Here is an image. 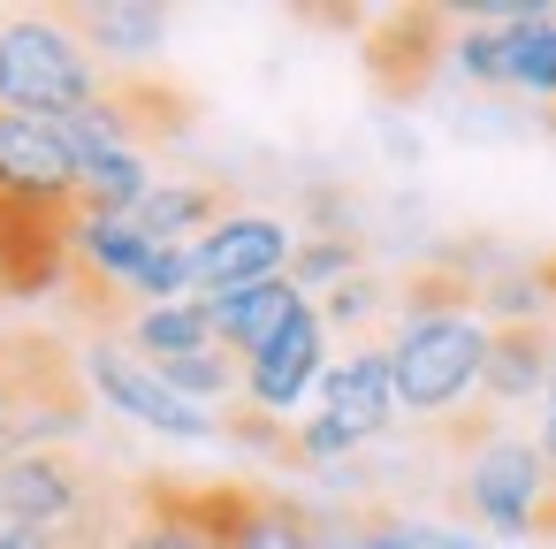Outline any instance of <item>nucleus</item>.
Masks as SVG:
<instances>
[{
	"mask_svg": "<svg viewBox=\"0 0 556 549\" xmlns=\"http://www.w3.org/2000/svg\"><path fill=\"white\" fill-rule=\"evenodd\" d=\"M488 344H495V328L480 321L472 283H457V275H412L396 290V321L381 328L404 420H457L480 397Z\"/></svg>",
	"mask_w": 556,
	"mask_h": 549,
	"instance_id": "obj_1",
	"label": "nucleus"
},
{
	"mask_svg": "<svg viewBox=\"0 0 556 549\" xmlns=\"http://www.w3.org/2000/svg\"><path fill=\"white\" fill-rule=\"evenodd\" d=\"M100 100H108V62L77 39L70 16L31 9V16L0 24V108H9V115L77 123Z\"/></svg>",
	"mask_w": 556,
	"mask_h": 549,
	"instance_id": "obj_2",
	"label": "nucleus"
},
{
	"mask_svg": "<svg viewBox=\"0 0 556 549\" xmlns=\"http://www.w3.org/2000/svg\"><path fill=\"white\" fill-rule=\"evenodd\" d=\"M396 374H389V351H381V336L374 344H351L328 374H320V397H313V412L290 427V458L298 465H343L351 450H366V442H381L389 427H396Z\"/></svg>",
	"mask_w": 556,
	"mask_h": 549,
	"instance_id": "obj_3",
	"label": "nucleus"
},
{
	"mask_svg": "<svg viewBox=\"0 0 556 549\" xmlns=\"http://www.w3.org/2000/svg\"><path fill=\"white\" fill-rule=\"evenodd\" d=\"M457 503L503 534V541H526V534H556V473L541 458L533 435H510V427H488L465 442V481H457Z\"/></svg>",
	"mask_w": 556,
	"mask_h": 549,
	"instance_id": "obj_4",
	"label": "nucleus"
},
{
	"mask_svg": "<svg viewBox=\"0 0 556 549\" xmlns=\"http://www.w3.org/2000/svg\"><path fill=\"white\" fill-rule=\"evenodd\" d=\"M77 366H85V389H92L100 404H115L123 420L153 427V435H168V442H214V435H229V420H222V412H206V404L176 397V389L161 382V366H146V359H138L123 336H108V328L77 351Z\"/></svg>",
	"mask_w": 556,
	"mask_h": 549,
	"instance_id": "obj_5",
	"label": "nucleus"
},
{
	"mask_svg": "<svg viewBox=\"0 0 556 549\" xmlns=\"http://www.w3.org/2000/svg\"><path fill=\"white\" fill-rule=\"evenodd\" d=\"M328 366H336V336H328L320 305L305 298V305L244 359V412H252V420H275V427H282V420L298 427V412H313Z\"/></svg>",
	"mask_w": 556,
	"mask_h": 549,
	"instance_id": "obj_6",
	"label": "nucleus"
},
{
	"mask_svg": "<svg viewBox=\"0 0 556 549\" xmlns=\"http://www.w3.org/2000/svg\"><path fill=\"white\" fill-rule=\"evenodd\" d=\"M184 252H191V290H199V298H229V290H252V283L290 275L298 237H290V222H282V214L229 207V214H222L199 245H184Z\"/></svg>",
	"mask_w": 556,
	"mask_h": 549,
	"instance_id": "obj_7",
	"label": "nucleus"
},
{
	"mask_svg": "<svg viewBox=\"0 0 556 549\" xmlns=\"http://www.w3.org/2000/svg\"><path fill=\"white\" fill-rule=\"evenodd\" d=\"M229 496H237V481H222V488L138 481V488H130V511L108 526L100 549H222Z\"/></svg>",
	"mask_w": 556,
	"mask_h": 549,
	"instance_id": "obj_8",
	"label": "nucleus"
},
{
	"mask_svg": "<svg viewBox=\"0 0 556 549\" xmlns=\"http://www.w3.org/2000/svg\"><path fill=\"white\" fill-rule=\"evenodd\" d=\"M0 199L62 214V222L77 214V146H70L62 123L0 108Z\"/></svg>",
	"mask_w": 556,
	"mask_h": 549,
	"instance_id": "obj_9",
	"label": "nucleus"
},
{
	"mask_svg": "<svg viewBox=\"0 0 556 549\" xmlns=\"http://www.w3.org/2000/svg\"><path fill=\"white\" fill-rule=\"evenodd\" d=\"M480 16H495V32H503V92L556 108V9L510 0V9H480Z\"/></svg>",
	"mask_w": 556,
	"mask_h": 549,
	"instance_id": "obj_10",
	"label": "nucleus"
},
{
	"mask_svg": "<svg viewBox=\"0 0 556 549\" xmlns=\"http://www.w3.org/2000/svg\"><path fill=\"white\" fill-rule=\"evenodd\" d=\"M548 359H556V321L495 328V344H488V374H480V397H488V412L541 404V389H548Z\"/></svg>",
	"mask_w": 556,
	"mask_h": 549,
	"instance_id": "obj_11",
	"label": "nucleus"
},
{
	"mask_svg": "<svg viewBox=\"0 0 556 549\" xmlns=\"http://www.w3.org/2000/svg\"><path fill=\"white\" fill-rule=\"evenodd\" d=\"M222 549H328V526L282 488H237Z\"/></svg>",
	"mask_w": 556,
	"mask_h": 549,
	"instance_id": "obj_12",
	"label": "nucleus"
},
{
	"mask_svg": "<svg viewBox=\"0 0 556 549\" xmlns=\"http://www.w3.org/2000/svg\"><path fill=\"white\" fill-rule=\"evenodd\" d=\"M153 252H161V245H146L130 214H77V222H70V267H77V283L130 290Z\"/></svg>",
	"mask_w": 556,
	"mask_h": 549,
	"instance_id": "obj_13",
	"label": "nucleus"
},
{
	"mask_svg": "<svg viewBox=\"0 0 556 549\" xmlns=\"http://www.w3.org/2000/svg\"><path fill=\"white\" fill-rule=\"evenodd\" d=\"M77 39L100 54V62H153L168 47V9L153 0H100V9H70Z\"/></svg>",
	"mask_w": 556,
	"mask_h": 549,
	"instance_id": "obj_14",
	"label": "nucleus"
},
{
	"mask_svg": "<svg viewBox=\"0 0 556 549\" xmlns=\"http://www.w3.org/2000/svg\"><path fill=\"white\" fill-rule=\"evenodd\" d=\"M298 305H305V290H298L290 275L252 283V290H229V298H206V313H214V344H222L229 359H252V351H260Z\"/></svg>",
	"mask_w": 556,
	"mask_h": 549,
	"instance_id": "obj_15",
	"label": "nucleus"
},
{
	"mask_svg": "<svg viewBox=\"0 0 556 549\" xmlns=\"http://www.w3.org/2000/svg\"><path fill=\"white\" fill-rule=\"evenodd\" d=\"M123 344L146 359V366H176V359H199V351H222L214 344V313L206 298H176V305H138Z\"/></svg>",
	"mask_w": 556,
	"mask_h": 549,
	"instance_id": "obj_16",
	"label": "nucleus"
},
{
	"mask_svg": "<svg viewBox=\"0 0 556 549\" xmlns=\"http://www.w3.org/2000/svg\"><path fill=\"white\" fill-rule=\"evenodd\" d=\"M222 214H229V199H222L214 184H153V199H146L130 222H138V237H146V245L184 252V245H199Z\"/></svg>",
	"mask_w": 556,
	"mask_h": 549,
	"instance_id": "obj_17",
	"label": "nucleus"
},
{
	"mask_svg": "<svg viewBox=\"0 0 556 549\" xmlns=\"http://www.w3.org/2000/svg\"><path fill=\"white\" fill-rule=\"evenodd\" d=\"M146 199H153V169H146V146L77 153V214H138Z\"/></svg>",
	"mask_w": 556,
	"mask_h": 549,
	"instance_id": "obj_18",
	"label": "nucleus"
},
{
	"mask_svg": "<svg viewBox=\"0 0 556 549\" xmlns=\"http://www.w3.org/2000/svg\"><path fill=\"white\" fill-rule=\"evenodd\" d=\"M351 275H366V260H358V237H336V229H328V237H305L298 260H290V283H298L313 305H320L328 290H343Z\"/></svg>",
	"mask_w": 556,
	"mask_h": 549,
	"instance_id": "obj_19",
	"label": "nucleus"
},
{
	"mask_svg": "<svg viewBox=\"0 0 556 549\" xmlns=\"http://www.w3.org/2000/svg\"><path fill=\"white\" fill-rule=\"evenodd\" d=\"M389 298H396V290H389L381 275H351L343 290H328V298H320V321H328V336H336V328H358V344H374L366 328L381 321V305H389Z\"/></svg>",
	"mask_w": 556,
	"mask_h": 549,
	"instance_id": "obj_20",
	"label": "nucleus"
},
{
	"mask_svg": "<svg viewBox=\"0 0 556 549\" xmlns=\"http://www.w3.org/2000/svg\"><path fill=\"white\" fill-rule=\"evenodd\" d=\"M328 549H427V526H412V519H366V526L328 534Z\"/></svg>",
	"mask_w": 556,
	"mask_h": 549,
	"instance_id": "obj_21",
	"label": "nucleus"
},
{
	"mask_svg": "<svg viewBox=\"0 0 556 549\" xmlns=\"http://www.w3.org/2000/svg\"><path fill=\"white\" fill-rule=\"evenodd\" d=\"M0 549H70V541L47 526H24V519H0Z\"/></svg>",
	"mask_w": 556,
	"mask_h": 549,
	"instance_id": "obj_22",
	"label": "nucleus"
},
{
	"mask_svg": "<svg viewBox=\"0 0 556 549\" xmlns=\"http://www.w3.org/2000/svg\"><path fill=\"white\" fill-rule=\"evenodd\" d=\"M427 549H495L480 534H457V526H427Z\"/></svg>",
	"mask_w": 556,
	"mask_h": 549,
	"instance_id": "obj_23",
	"label": "nucleus"
}]
</instances>
